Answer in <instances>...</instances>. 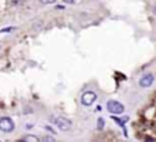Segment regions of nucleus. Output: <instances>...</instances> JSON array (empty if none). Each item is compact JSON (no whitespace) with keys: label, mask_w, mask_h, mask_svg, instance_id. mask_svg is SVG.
I'll return each instance as SVG.
<instances>
[{"label":"nucleus","mask_w":156,"mask_h":142,"mask_svg":"<svg viewBox=\"0 0 156 142\" xmlns=\"http://www.w3.org/2000/svg\"><path fill=\"white\" fill-rule=\"evenodd\" d=\"M107 109H108V112L112 113V115H119V113H122L125 111V105L120 104L119 101H117V100H110L107 103Z\"/></svg>","instance_id":"obj_1"},{"label":"nucleus","mask_w":156,"mask_h":142,"mask_svg":"<svg viewBox=\"0 0 156 142\" xmlns=\"http://www.w3.org/2000/svg\"><path fill=\"white\" fill-rule=\"evenodd\" d=\"M53 122H55L56 127H58L60 131H68V130L71 129V122L68 119H66V118H62V116H59V118H55L53 119Z\"/></svg>","instance_id":"obj_2"},{"label":"nucleus","mask_w":156,"mask_h":142,"mask_svg":"<svg viewBox=\"0 0 156 142\" xmlns=\"http://www.w3.org/2000/svg\"><path fill=\"white\" fill-rule=\"evenodd\" d=\"M96 98H97L96 93L92 90H88L81 96V103H82V105H85V106H91L92 104L96 101Z\"/></svg>","instance_id":"obj_3"},{"label":"nucleus","mask_w":156,"mask_h":142,"mask_svg":"<svg viewBox=\"0 0 156 142\" xmlns=\"http://www.w3.org/2000/svg\"><path fill=\"white\" fill-rule=\"evenodd\" d=\"M15 129V124L10 118H1L0 119V131L3 132H11Z\"/></svg>","instance_id":"obj_4"},{"label":"nucleus","mask_w":156,"mask_h":142,"mask_svg":"<svg viewBox=\"0 0 156 142\" xmlns=\"http://www.w3.org/2000/svg\"><path fill=\"white\" fill-rule=\"evenodd\" d=\"M153 81H155V78H153L152 74H145L140 79V86L141 87H149V86H152Z\"/></svg>","instance_id":"obj_5"},{"label":"nucleus","mask_w":156,"mask_h":142,"mask_svg":"<svg viewBox=\"0 0 156 142\" xmlns=\"http://www.w3.org/2000/svg\"><path fill=\"white\" fill-rule=\"evenodd\" d=\"M22 141L23 142H37V141H39V137H36V135H26V137H23Z\"/></svg>","instance_id":"obj_6"},{"label":"nucleus","mask_w":156,"mask_h":142,"mask_svg":"<svg viewBox=\"0 0 156 142\" xmlns=\"http://www.w3.org/2000/svg\"><path fill=\"white\" fill-rule=\"evenodd\" d=\"M97 129H99V130H103V129H104V120L101 119V118L97 120Z\"/></svg>","instance_id":"obj_7"},{"label":"nucleus","mask_w":156,"mask_h":142,"mask_svg":"<svg viewBox=\"0 0 156 142\" xmlns=\"http://www.w3.org/2000/svg\"><path fill=\"white\" fill-rule=\"evenodd\" d=\"M39 141H48V142H53L55 139L52 138V137H44V138H39Z\"/></svg>","instance_id":"obj_8"},{"label":"nucleus","mask_w":156,"mask_h":142,"mask_svg":"<svg viewBox=\"0 0 156 142\" xmlns=\"http://www.w3.org/2000/svg\"><path fill=\"white\" fill-rule=\"evenodd\" d=\"M42 4H52V3H55L56 0H40Z\"/></svg>","instance_id":"obj_9"},{"label":"nucleus","mask_w":156,"mask_h":142,"mask_svg":"<svg viewBox=\"0 0 156 142\" xmlns=\"http://www.w3.org/2000/svg\"><path fill=\"white\" fill-rule=\"evenodd\" d=\"M63 1H65V3H68V4H71V3H74L75 0H63Z\"/></svg>","instance_id":"obj_10"}]
</instances>
